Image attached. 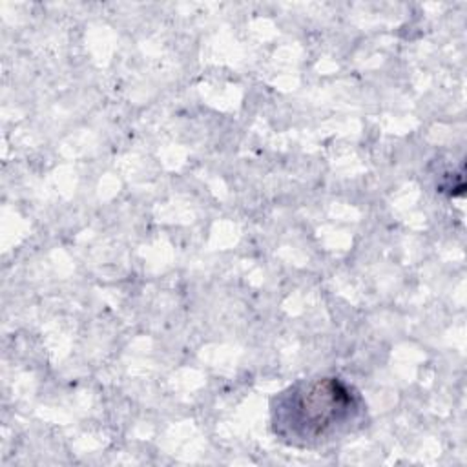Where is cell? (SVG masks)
<instances>
[{
  "mask_svg": "<svg viewBox=\"0 0 467 467\" xmlns=\"http://www.w3.org/2000/svg\"><path fill=\"white\" fill-rule=\"evenodd\" d=\"M352 390L336 378H321L290 387L274 407L275 432L292 441L327 438L356 416Z\"/></svg>",
  "mask_w": 467,
  "mask_h": 467,
  "instance_id": "1",
  "label": "cell"
}]
</instances>
